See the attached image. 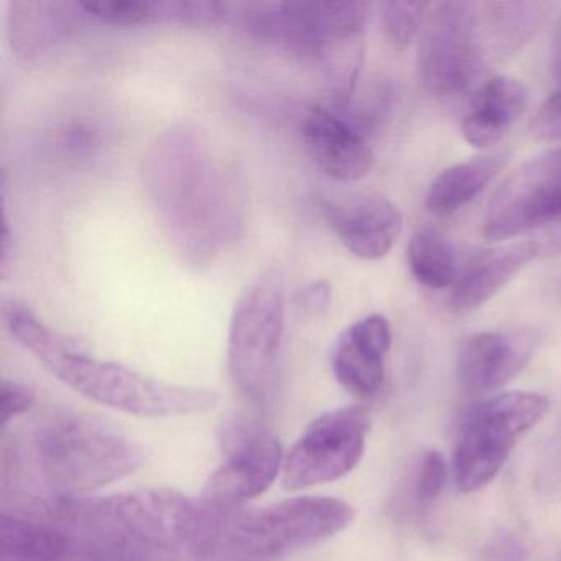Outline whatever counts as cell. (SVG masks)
<instances>
[{"instance_id":"cell-1","label":"cell","mask_w":561,"mask_h":561,"mask_svg":"<svg viewBox=\"0 0 561 561\" xmlns=\"http://www.w3.org/2000/svg\"><path fill=\"white\" fill-rule=\"evenodd\" d=\"M15 512L50 518L90 561H196L208 527L206 505L170 489L37 499Z\"/></svg>"},{"instance_id":"cell-3","label":"cell","mask_w":561,"mask_h":561,"mask_svg":"<svg viewBox=\"0 0 561 561\" xmlns=\"http://www.w3.org/2000/svg\"><path fill=\"white\" fill-rule=\"evenodd\" d=\"M4 323L11 336L65 386L117 412L172 419L206 412L218 402L213 390L150 379L121 364L78 353L21 301L4 305Z\"/></svg>"},{"instance_id":"cell-14","label":"cell","mask_w":561,"mask_h":561,"mask_svg":"<svg viewBox=\"0 0 561 561\" xmlns=\"http://www.w3.org/2000/svg\"><path fill=\"white\" fill-rule=\"evenodd\" d=\"M390 344V324L382 314H370L351 324L341 334L331 356L337 383L359 399L373 397L382 387L383 360Z\"/></svg>"},{"instance_id":"cell-9","label":"cell","mask_w":561,"mask_h":561,"mask_svg":"<svg viewBox=\"0 0 561 561\" xmlns=\"http://www.w3.org/2000/svg\"><path fill=\"white\" fill-rule=\"evenodd\" d=\"M479 5L438 2L430 5L419 45V70L426 91L445 98L461 93L482 64Z\"/></svg>"},{"instance_id":"cell-25","label":"cell","mask_w":561,"mask_h":561,"mask_svg":"<svg viewBox=\"0 0 561 561\" xmlns=\"http://www.w3.org/2000/svg\"><path fill=\"white\" fill-rule=\"evenodd\" d=\"M229 11V4L215 0H167L163 2V21L183 27L206 28L226 21Z\"/></svg>"},{"instance_id":"cell-5","label":"cell","mask_w":561,"mask_h":561,"mask_svg":"<svg viewBox=\"0 0 561 561\" xmlns=\"http://www.w3.org/2000/svg\"><path fill=\"white\" fill-rule=\"evenodd\" d=\"M208 507L211 530L199 561L280 560L330 540L346 530L356 515L347 502L320 495H300L257 508Z\"/></svg>"},{"instance_id":"cell-22","label":"cell","mask_w":561,"mask_h":561,"mask_svg":"<svg viewBox=\"0 0 561 561\" xmlns=\"http://www.w3.org/2000/svg\"><path fill=\"white\" fill-rule=\"evenodd\" d=\"M548 4L538 2H501L489 4L485 25L491 41L502 50L517 48L540 28L547 18Z\"/></svg>"},{"instance_id":"cell-23","label":"cell","mask_w":561,"mask_h":561,"mask_svg":"<svg viewBox=\"0 0 561 561\" xmlns=\"http://www.w3.org/2000/svg\"><path fill=\"white\" fill-rule=\"evenodd\" d=\"M88 15L114 27H140L163 21V2L149 0H88Z\"/></svg>"},{"instance_id":"cell-19","label":"cell","mask_w":561,"mask_h":561,"mask_svg":"<svg viewBox=\"0 0 561 561\" xmlns=\"http://www.w3.org/2000/svg\"><path fill=\"white\" fill-rule=\"evenodd\" d=\"M538 257L534 242L499 249L476 259L453 285L449 305L456 313H471L488 304L528 262Z\"/></svg>"},{"instance_id":"cell-26","label":"cell","mask_w":561,"mask_h":561,"mask_svg":"<svg viewBox=\"0 0 561 561\" xmlns=\"http://www.w3.org/2000/svg\"><path fill=\"white\" fill-rule=\"evenodd\" d=\"M35 403V393L31 387L15 380L4 379L0 386V426L2 432L19 416L31 412Z\"/></svg>"},{"instance_id":"cell-12","label":"cell","mask_w":561,"mask_h":561,"mask_svg":"<svg viewBox=\"0 0 561 561\" xmlns=\"http://www.w3.org/2000/svg\"><path fill=\"white\" fill-rule=\"evenodd\" d=\"M323 213L347 251L363 261L386 257L402 234V213L376 193L330 199L323 203Z\"/></svg>"},{"instance_id":"cell-2","label":"cell","mask_w":561,"mask_h":561,"mask_svg":"<svg viewBox=\"0 0 561 561\" xmlns=\"http://www.w3.org/2000/svg\"><path fill=\"white\" fill-rule=\"evenodd\" d=\"M144 179L173 245L190 264H209L238 238V186L213 159L195 127H173L163 134L147 156Z\"/></svg>"},{"instance_id":"cell-7","label":"cell","mask_w":561,"mask_h":561,"mask_svg":"<svg viewBox=\"0 0 561 561\" xmlns=\"http://www.w3.org/2000/svg\"><path fill=\"white\" fill-rule=\"evenodd\" d=\"M550 402L537 392H504L476 405L456 443L453 468L459 491L484 488L501 471L518 436L534 428Z\"/></svg>"},{"instance_id":"cell-18","label":"cell","mask_w":561,"mask_h":561,"mask_svg":"<svg viewBox=\"0 0 561 561\" xmlns=\"http://www.w3.org/2000/svg\"><path fill=\"white\" fill-rule=\"evenodd\" d=\"M527 104L528 93L520 81L511 77L492 78L472 98L462 119V137L478 149L495 146L524 116Z\"/></svg>"},{"instance_id":"cell-15","label":"cell","mask_w":561,"mask_h":561,"mask_svg":"<svg viewBox=\"0 0 561 561\" xmlns=\"http://www.w3.org/2000/svg\"><path fill=\"white\" fill-rule=\"evenodd\" d=\"M88 18L83 2L14 0L8 8V38L15 57L31 61L71 37Z\"/></svg>"},{"instance_id":"cell-6","label":"cell","mask_w":561,"mask_h":561,"mask_svg":"<svg viewBox=\"0 0 561 561\" xmlns=\"http://www.w3.org/2000/svg\"><path fill=\"white\" fill-rule=\"evenodd\" d=\"M284 331L285 275L271 265L242 291L229 327V376L255 405L267 402L274 389Z\"/></svg>"},{"instance_id":"cell-11","label":"cell","mask_w":561,"mask_h":561,"mask_svg":"<svg viewBox=\"0 0 561 561\" xmlns=\"http://www.w3.org/2000/svg\"><path fill=\"white\" fill-rule=\"evenodd\" d=\"M561 218V147L525 162L489 203L482 236L504 241Z\"/></svg>"},{"instance_id":"cell-21","label":"cell","mask_w":561,"mask_h":561,"mask_svg":"<svg viewBox=\"0 0 561 561\" xmlns=\"http://www.w3.org/2000/svg\"><path fill=\"white\" fill-rule=\"evenodd\" d=\"M410 271L419 284L445 288L455 284V254L448 239L433 228L416 232L407 249Z\"/></svg>"},{"instance_id":"cell-24","label":"cell","mask_w":561,"mask_h":561,"mask_svg":"<svg viewBox=\"0 0 561 561\" xmlns=\"http://www.w3.org/2000/svg\"><path fill=\"white\" fill-rule=\"evenodd\" d=\"M430 4L426 2H386L382 5V25L387 38L396 47L405 48L422 31Z\"/></svg>"},{"instance_id":"cell-20","label":"cell","mask_w":561,"mask_h":561,"mask_svg":"<svg viewBox=\"0 0 561 561\" xmlns=\"http://www.w3.org/2000/svg\"><path fill=\"white\" fill-rule=\"evenodd\" d=\"M508 153L491 152L455 163L436 176L426 195V208L438 216L453 215L481 195L505 169Z\"/></svg>"},{"instance_id":"cell-13","label":"cell","mask_w":561,"mask_h":561,"mask_svg":"<svg viewBox=\"0 0 561 561\" xmlns=\"http://www.w3.org/2000/svg\"><path fill=\"white\" fill-rule=\"evenodd\" d=\"M301 134L311 159L337 182H359L373 169V152L363 134L331 107H308Z\"/></svg>"},{"instance_id":"cell-16","label":"cell","mask_w":561,"mask_h":561,"mask_svg":"<svg viewBox=\"0 0 561 561\" xmlns=\"http://www.w3.org/2000/svg\"><path fill=\"white\" fill-rule=\"evenodd\" d=\"M531 356V344L518 334H474L459 351L458 376L471 396H485L514 379Z\"/></svg>"},{"instance_id":"cell-10","label":"cell","mask_w":561,"mask_h":561,"mask_svg":"<svg viewBox=\"0 0 561 561\" xmlns=\"http://www.w3.org/2000/svg\"><path fill=\"white\" fill-rule=\"evenodd\" d=\"M225 462L209 476L202 501L221 511H236L264 494L284 469L280 442L254 420H232L222 428Z\"/></svg>"},{"instance_id":"cell-17","label":"cell","mask_w":561,"mask_h":561,"mask_svg":"<svg viewBox=\"0 0 561 561\" xmlns=\"http://www.w3.org/2000/svg\"><path fill=\"white\" fill-rule=\"evenodd\" d=\"M0 561H90L67 530L44 515L2 511Z\"/></svg>"},{"instance_id":"cell-29","label":"cell","mask_w":561,"mask_h":561,"mask_svg":"<svg viewBox=\"0 0 561 561\" xmlns=\"http://www.w3.org/2000/svg\"><path fill=\"white\" fill-rule=\"evenodd\" d=\"M331 304V285L327 280H314L305 285L298 294V305L305 313L318 317L328 310Z\"/></svg>"},{"instance_id":"cell-30","label":"cell","mask_w":561,"mask_h":561,"mask_svg":"<svg viewBox=\"0 0 561 561\" xmlns=\"http://www.w3.org/2000/svg\"><path fill=\"white\" fill-rule=\"evenodd\" d=\"M551 71L558 88H561V22L554 32L553 45H551Z\"/></svg>"},{"instance_id":"cell-4","label":"cell","mask_w":561,"mask_h":561,"mask_svg":"<svg viewBox=\"0 0 561 561\" xmlns=\"http://www.w3.org/2000/svg\"><path fill=\"white\" fill-rule=\"evenodd\" d=\"M2 456L27 462L2 461V482L27 472L41 482L38 499L91 495L133 474L144 462L142 448L129 435L96 416L70 412L42 420L27 446L4 445Z\"/></svg>"},{"instance_id":"cell-28","label":"cell","mask_w":561,"mask_h":561,"mask_svg":"<svg viewBox=\"0 0 561 561\" xmlns=\"http://www.w3.org/2000/svg\"><path fill=\"white\" fill-rule=\"evenodd\" d=\"M531 133L545 142H561V88L535 114Z\"/></svg>"},{"instance_id":"cell-27","label":"cell","mask_w":561,"mask_h":561,"mask_svg":"<svg viewBox=\"0 0 561 561\" xmlns=\"http://www.w3.org/2000/svg\"><path fill=\"white\" fill-rule=\"evenodd\" d=\"M446 481V465L438 451H428L423 456L420 466L419 482H416V494L425 504L435 501L442 492Z\"/></svg>"},{"instance_id":"cell-8","label":"cell","mask_w":561,"mask_h":561,"mask_svg":"<svg viewBox=\"0 0 561 561\" xmlns=\"http://www.w3.org/2000/svg\"><path fill=\"white\" fill-rule=\"evenodd\" d=\"M370 423V410L359 403L314 419L285 456L284 488L307 491L350 474L363 459Z\"/></svg>"}]
</instances>
